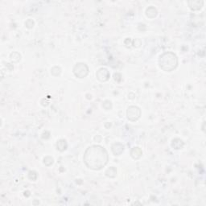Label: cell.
<instances>
[{
  "label": "cell",
  "instance_id": "11",
  "mask_svg": "<svg viewBox=\"0 0 206 206\" xmlns=\"http://www.w3.org/2000/svg\"><path fill=\"white\" fill-rule=\"evenodd\" d=\"M172 146L174 147L175 149H180L182 148L184 146V143L183 141L180 139H175L174 140L172 141Z\"/></svg>",
  "mask_w": 206,
  "mask_h": 206
},
{
  "label": "cell",
  "instance_id": "8",
  "mask_svg": "<svg viewBox=\"0 0 206 206\" xmlns=\"http://www.w3.org/2000/svg\"><path fill=\"white\" fill-rule=\"evenodd\" d=\"M131 154L133 159L135 160H138L142 156L143 154V152H142V150H141L139 147H134V148L131 150Z\"/></svg>",
  "mask_w": 206,
  "mask_h": 206
},
{
  "label": "cell",
  "instance_id": "14",
  "mask_svg": "<svg viewBox=\"0 0 206 206\" xmlns=\"http://www.w3.org/2000/svg\"><path fill=\"white\" fill-rule=\"evenodd\" d=\"M44 163L46 166H50V165H52L53 163V159L50 157V156H47L46 158H44Z\"/></svg>",
  "mask_w": 206,
  "mask_h": 206
},
{
  "label": "cell",
  "instance_id": "10",
  "mask_svg": "<svg viewBox=\"0 0 206 206\" xmlns=\"http://www.w3.org/2000/svg\"><path fill=\"white\" fill-rule=\"evenodd\" d=\"M67 147H68V144H67V142H66L65 139H60V140L58 141L57 143V150H59L60 152L65 151Z\"/></svg>",
  "mask_w": 206,
  "mask_h": 206
},
{
  "label": "cell",
  "instance_id": "13",
  "mask_svg": "<svg viewBox=\"0 0 206 206\" xmlns=\"http://www.w3.org/2000/svg\"><path fill=\"white\" fill-rule=\"evenodd\" d=\"M20 55L18 53V52H13V53H12V55H11V60H12V62H18V61H20Z\"/></svg>",
  "mask_w": 206,
  "mask_h": 206
},
{
  "label": "cell",
  "instance_id": "12",
  "mask_svg": "<svg viewBox=\"0 0 206 206\" xmlns=\"http://www.w3.org/2000/svg\"><path fill=\"white\" fill-rule=\"evenodd\" d=\"M116 174H117V171H116V168H114V167L110 168L106 172V176H108V177H110V178L115 177Z\"/></svg>",
  "mask_w": 206,
  "mask_h": 206
},
{
  "label": "cell",
  "instance_id": "4",
  "mask_svg": "<svg viewBox=\"0 0 206 206\" xmlns=\"http://www.w3.org/2000/svg\"><path fill=\"white\" fill-rule=\"evenodd\" d=\"M126 115H127V118H128L129 120L135 122V121L138 120L140 118L141 110L137 106H130L128 110H127Z\"/></svg>",
  "mask_w": 206,
  "mask_h": 206
},
{
  "label": "cell",
  "instance_id": "1",
  "mask_svg": "<svg viewBox=\"0 0 206 206\" xmlns=\"http://www.w3.org/2000/svg\"><path fill=\"white\" fill-rule=\"evenodd\" d=\"M109 156L105 148L99 145L89 147L84 154V162L89 168L100 170L108 163Z\"/></svg>",
  "mask_w": 206,
  "mask_h": 206
},
{
  "label": "cell",
  "instance_id": "9",
  "mask_svg": "<svg viewBox=\"0 0 206 206\" xmlns=\"http://www.w3.org/2000/svg\"><path fill=\"white\" fill-rule=\"evenodd\" d=\"M147 16L149 18H154L157 15V10L156 8H154V7H150L147 9L146 11Z\"/></svg>",
  "mask_w": 206,
  "mask_h": 206
},
{
  "label": "cell",
  "instance_id": "7",
  "mask_svg": "<svg viewBox=\"0 0 206 206\" xmlns=\"http://www.w3.org/2000/svg\"><path fill=\"white\" fill-rule=\"evenodd\" d=\"M123 150H124V147L121 143H115L112 146V152L115 155H120L123 153Z\"/></svg>",
  "mask_w": 206,
  "mask_h": 206
},
{
  "label": "cell",
  "instance_id": "2",
  "mask_svg": "<svg viewBox=\"0 0 206 206\" xmlns=\"http://www.w3.org/2000/svg\"><path fill=\"white\" fill-rule=\"evenodd\" d=\"M159 64L163 70L166 72H171L177 67V57L171 52H165L160 56V60H159Z\"/></svg>",
  "mask_w": 206,
  "mask_h": 206
},
{
  "label": "cell",
  "instance_id": "6",
  "mask_svg": "<svg viewBox=\"0 0 206 206\" xmlns=\"http://www.w3.org/2000/svg\"><path fill=\"white\" fill-rule=\"evenodd\" d=\"M204 2L200 1V0H193V1H189V5L190 7V8L193 10V11H197L200 10L202 6H203Z\"/></svg>",
  "mask_w": 206,
  "mask_h": 206
},
{
  "label": "cell",
  "instance_id": "3",
  "mask_svg": "<svg viewBox=\"0 0 206 206\" xmlns=\"http://www.w3.org/2000/svg\"><path fill=\"white\" fill-rule=\"evenodd\" d=\"M75 76L78 78H84L89 73V68L84 63H78L73 68Z\"/></svg>",
  "mask_w": 206,
  "mask_h": 206
},
{
  "label": "cell",
  "instance_id": "15",
  "mask_svg": "<svg viewBox=\"0 0 206 206\" xmlns=\"http://www.w3.org/2000/svg\"><path fill=\"white\" fill-rule=\"evenodd\" d=\"M25 25L28 28H32L33 26H34V22H33V20H27V22L25 23Z\"/></svg>",
  "mask_w": 206,
  "mask_h": 206
},
{
  "label": "cell",
  "instance_id": "5",
  "mask_svg": "<svg viewBox=\"0 0 206 206\" xmlns=\"http://www.w3.org/2000/svg\"><path fill=\"white\" fill-rule=\"evenodd\" d=\"M96 76H97V78L98 80L103 82V81H106L109 79L110 73L105 68H102V69H100L97 72Z\"/></svg>",
  "mask_w": 206,
  "mask_h": 206
}]
</instances>
